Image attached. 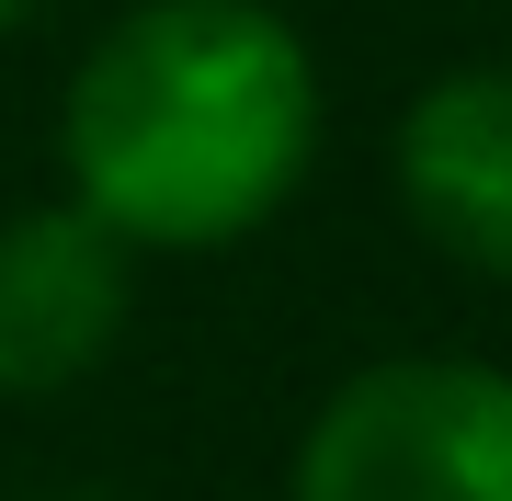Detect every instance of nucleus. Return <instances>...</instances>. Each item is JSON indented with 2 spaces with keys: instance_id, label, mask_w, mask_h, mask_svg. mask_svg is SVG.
<instances>
[{
  "instance_id": "1",
  "label": "nucleus",
  "mask_w": 512,
  "mask_h": 501,
  "mask_svg": "<svg viewBox=\"0 0 512 501\" xmlns=\"http://www.w3.org/2000/svg\"><path fill=\"white\" fill-rule=\"evenodd\" d=\"M57 149L126 251H228L319 160V57L274 0H137L80 57Z\"/></svg>"
},
{
  "instance_id": "2",
  "label": "nucleus",
  "mask_w": 512,
  "mask_h": 501,
  "mask_svg": "<svg viewBox=\"0 0 512 501\" xmlns=\"http://www.w3.org/2000/svg\"><path fill=\"white\" fill-rule=\"evenodd\" d=\"M296 501H512V365L387 353L319 399Z\"/></svg>"
},
{
  "instance_id": "3",
  "label": "nucleus",
  "mask_w": 512,
  "mask_h": 501,
  "mask_svg": "<svg viewBox=\"0 0 512 501\" xmlns=\"http://www.w3.org/2000/svg\"><path fill=\"white\" fill-rule=\"evenodd\" d=\"M137 251L69 194L0 217V399H57L126 342Z\"/></svg>"
},
{
  "instance_id": "4",
  "label": "nucleus",
  "mask_w": 512,
  "mask_h": 501,
  "mask_svg": "<svg viewBox=\"0 0 512 501\" xmlns=\"http://www.w3.org/2000/svg\"><path fill=\"white\" fill-rule=\"evenodd\" d=\"M399 205L444 262L512 285V57L421 80L399 114Z\"/></svg>"
},
{
  "instance_id": "5",
  "label": "nucleus",
  "mask_w": 512,
  "mask_h": 501,
  "mask_svg": "<svg viewBox=\"0 0 512 501\" xmlns=\"http://www.w3.org/2000/svg\"><path fill=\"white\" fill-rule=\"evenodd\" d=\"M23 12H35V0H0V35H12V23H23Z\"/></svg>"
},
{
  "instance_id": "6",
  "label": "nucleus",
  "mask_w": 512,
  "mask_h": 501,
  "mask_svg": "<svg viewBox=\"0 0 512 501\" xmlns=\"http://www.w3.org/2000/svg\"><path fill=\"white\" fill-rule=\"evenodd\" d=\"M57 501H114V490H57Z\"/></svg>"
}]
</instances>
